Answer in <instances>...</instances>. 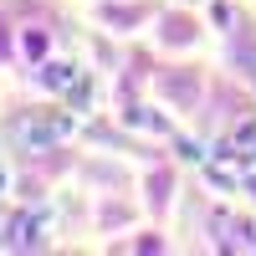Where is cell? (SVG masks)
Returning a JSON list of instances; mask_svg holds the SVG:
<instances>
[{
  "instance_id": "1",
  "label": "cell",
  "mask_w": 256,
  "mask_h": 256,
  "mask_svg": "<svg viewBox=\"0 0 256 256\" xmlns=\"http://www.w3.org/2000/svg\"><path fill=\"white\" fill-rule=\"evenodd\" d=\"M0 184H6V169H0Z\"/></svg>"
}]
</instances>
